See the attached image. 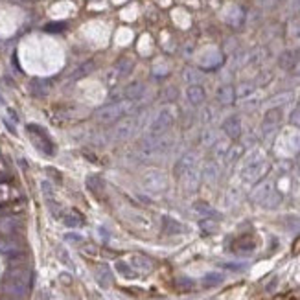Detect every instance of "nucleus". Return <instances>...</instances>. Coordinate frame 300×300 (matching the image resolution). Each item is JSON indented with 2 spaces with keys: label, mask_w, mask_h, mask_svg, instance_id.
Listing matches in <instances>:
<instances>
[{
  "label": "nucleus",
  "mask_w": 300,
  "mask_h": 300,
  "mask_svg": "<svg viewBox=\"0 0 300 300\" xmlns=\"http://www.w3.org/2000/svg\"><path fill=\"white\" fill-rule=\"evenodd\" d=\"M32 283V275L26 267H13L9 269L6 280H4V289L8 295L15 297V299H22Z\"/></svg>",
  "instance_id": "obj_1"
},
{
  "label": "nucleus",
  "mask_w": 300,
  "mask_h": 300,
  "mask_svg": "<svg viewBox=\"0 0 300 300\" xmlns=\"http://www.w3.org/2000/svg\"><path fill=\"white\" fill-rule=\"evenodd\" d=\"M267 169H269V164H267V160L263 159V153H262V151H254L249 159H247V162L243 164L240 175H242L243 183L254 184L265 175Z\"/></svg>",
  "instance_id": "obj_2"
},
{
  "label": "nucleus",
  "mask_w": 300,
  "mask_h": 300,
  "mask_svg": "<svg viewBox=\"0 0 300 300\" xmlns=\"http://www.w3.org/2000/svg\"><path fill=\"white\" fill-rule=\"evenodd\" d=\"M252 201L256 205L265 206V208H276L282 203V195H280V192H276L275 184L271 183V181H265V183H262L260 186L254 188Z\"/></svg>",
  "instance_id": "obj_3"
},
{
  "label": "nucleus",
  "mask_w": 300,
  "mask_h": 300,
  "mask_svg": "<svg viewBox=\"0 0 300 300\" xmlns=\"http://www.w3.org/2000/svg\"><path fill=\"white\" fill-rule=\"evenodd\" d=\"M175 122V114H173V109L171 107H162L157 112V116L151 120L150 127H148V138H159L164 136L168 129L173 125Z\"/></svg>",
  "instance_id": "obj_4"
},
{
  "label": "nucleus",
  "mask_w": 300,
  "mask_h": 300,
  "mask_svg": "<svg viewBox=\"0 0 300 300\" xmlns=\"http://www.w3.org/2000/svg\"><path fill=\"white\" fill-rule=\"evenodd\" d=\"M133 109V101L124 100V101H118V103H112V105H107V107L100 109L96 112V118L98 122L101 124H112V122H118Z\"/></svg>",
  "instance_id": "obj_5"
},
{
  "label": "nucleus",
  "mask_w": 300,
  "mask_h": 300,
  "mask_svg": "<svg viewBox=\"0 0 300 300\" xmlns=\"http://www.w3.org/2000/svg\"><path fill=\"white\" fill-rule=\"evenodd\" d=\"M142 186L150 193H162L168 188V177L160 169H148L142 175Z\"/></svg>",
  "instance_id": "obj_6"
},
{
  "label": "nucleus",
  "mask_w": 300,
  "mask_h": 300,
  "mask_svg": "<svg viewBox=\"0 0 300 300\" xmlns=\"http://www.w3.org/2000/svg\"><path fill=\"white\" fill-rule=\"evenodd\" d=\"M26 131H28V134L32 136V140H34V146L39 151H41V153L48 155V157H50V155H54V151H56V148H54V142H52V138L48 136V133L42 129L41 125L30 124L28 127H26Z\"/></svg>",
  "instance_id": "obj_7"
},
{
  "label": "nucleus",
  "mask_w": 300,
  "mask_h": 300,
  "mask_svg": "<svg viewBox=\"0 0 300 300\" xmlns=\"http://www.w3.org/2000/svg\"><path fill=\"white\" fill-rule=\"evenodd\" d=\"M136 131V120L134 118H122L116 124L112 131V140L114 142H125L129 140Z\"/></svg>",
  "instance_id": "obj_8"
},
{
  "label": "nucleus",
  "mask_w": 300,
  "mask_h": 300,
  "mask_svg": "<svg viewBox=\"0 0 300 300\" xmlns=\"http://www.w3.org/2000/svg\"><path fill=\"white\" fill-rule=\"evenodd\" d=\"M282 118H283L282 107L269 109L265 114H263V122H262V133H263V136H269V134L275 133V129L282 122Z\"/></svg>",
  "instance_id": "obj_9"
},
{
  "label": "nucleus",
  "mask_w": 300,
  "mask_h": 300,
  "mask_svg": "<svg viewBox=\"0 0 300 300\" xmlns=\"http://www.w3.org/2000/svg\"><path fill=\"white\" fill-rule=\"evenodd\" d=\"M179 179H181V184H183L184 192L193 193V192H197V188H199L201 171L197 169V166H195V168H192V169H188V171H184Z\"/></svg>",
  "instance_id": "obj_10"
},
{
  "label": "nucleus",
  "mask_w": 300,
  "mask_h": 300,
  "mask_svg": "<svg viewBox=\"0 0 300 300\" xmlns=\"http://www.w3.org/2000/svg\"><path fill=\"white\" fill-rule=\"evenodd\" d=\"M129 265L133 267L136 273L148 275V273L153 271V260L148 258V256H144V254H133L131 260H129Z\"/></svg>",
  "instance_id": "obj_11"
},
{
  "label": "nucleus",
  "mask_w": 300,
  "mask_h": 300,
  "mask_svg": "<svg viewBox=\"0 0 300 300\" xmlns=\"http://www.w3.org/2000/svg\"><path fill=\"white\" fill-rule=\"evenodd\" d=\"M221 129H223V133H225L228 138L236 140V138L242 136V120H240V116H228L225 122H223Z\"/></svg>",
  "instance_id": "obj_12"
},
{
  "label": "nucleus",
  "mask_w": 300,
  "mask_h": 300,
  "mask_svg": "<svg viewBox=\"0 0 300 300\" xmlns=\"http://www.w3.org/2000/svg\"><path fill=\"white\" fill-rule=\"evenodd\" d=\"M186 100L190 101V105L193 107H201L205 100H206V92L201 85H188L186 89Z\"/></svg>",
  "instance_id": "obj_13"
},
{
  "label": "nucleus",
  "mask_w": 300,
  "mask_h": 300,
  "mask_svg": "<svg viewBox=\"0 0 300 300\" xmlns=\"http://www.w3.org/2000/svg\"><path fill=\"white\" fill-rule=\"evenodd\" d=\"M197 166V157H195V153L192 151H188V153H184L181 159L177 160L175 164V175L181 177L184 171H188V169H192V168Z\"/></svg>",
  "instance_id": "obj_14"
},
{
  "label": "nucleus",
  "mask_w": 300,
  "mask_h": 300,
  "mask_svg": "<svg viewBox=\"0 0 300 300\" xmlns=\"http://www.w3.org/2000/svg\"><path fill=\"white\" fill-rule=\"evenodd\" d=\"M256 249V242L250 238V236H243V238H238L232 245V250L238 252V254H250L252 250Z\"/></svg>",
  "instance_id": "obj_15"
},
{
  "label": "nucleus",
  "mask_w": 300,
  "mask_h": 300,
  "mask_svg": "<svg viewBox=\"0 0 300 300\" xmlns=\"http://www.w3.org/2000/svg\"><path fill=\"white\" fill-rule=\"evenodd\" d=\"M146 94V85L140 83V81H134V83H129L124 89V96L125 100L129 101H138Z\"/></svg>",
  "instance_id": "obj_16"
},
{
  "label": "nucleus",
  "mask_w": 300,
  "mask_h": 300,
  "mask_svg": "<svg viewBox=\"0 0 300 300\" xmlns=\"http://www.w3.org/2000/svg\"><path fill=\"white\" fill-rule=\"evenodd\" d=\"M216 98L221 105H230L236 100V89L232 85H221L216 92Z\"/></svg>",
  "instance_id": "obj_17"
},
{
  "label": "nucleus",
  "mask_w": 300,
  "mask_h": 300,
  "mask_svg": "<svg viewBox=\"0 0 300 300\" xmlns=\"http://www.w3.org/2000/svg\"><path fill=\"white\" fill-rule=\"evenodd\" d=\"M96 280H98V283H100L101 287H105V289L112 283V273H111L109 265H100L96 269Z\"/></svg>",
  "instance_id": "obj_18"
},
{
  "label": "nucleus",
  "mask_w": 300,
  "mask_h": 300,
  "mask_svg": "<svg viewBox=\"0 0 300 300\" xmlns=\"http://www.w3.org/2000/svg\"><path fill=\"white\" fill-rule=\"evenodd\" d=\"M162 230L166 234H181V232H184L186 228H184V225H181L177 219H171V217H164L162 219Z\"/></svg>",
  "instance_id": "obj_19"
},
{
  "label": "nucleus",
  "mask_w": 300,
  "mask_h": 300,
  "mask_svg": "<svg viewBox=\"0 0 300 300\" xmlns=\"http://www.w3.org/2000/svg\"><path fill=\"white\" fill-rule=\"evenodd\" d=\"M63 223L67 226H70V228H75V226L83 225V216L79 214V212H75V210H70V212H67V214H63Z\"/></svg>",
  "instance_id": "obj_20"
},
{
  "label": "nucleus",
  "mask_w": 300,
  "mask_h": 300,
  "mask_svg": "<svg viewBox=\"0 0 300 300\" xmlns=\"http://www.w3.org/2000/svg\"><path fill=\"white\" fill-rule=\"evenodd\" d=\"M278 65L280 68L283 70H293L295 65H297V56H295V52H283L280 59H278Z\"/></svg>",
  "instance_id": "obj_21"
},
{
  "label": "nucleus",
  "mask_w": 300,
  "mask_h": 300,
  "mask_svg": "<svg viewBox=\"0 0 300 300\" xmlns=\"http://www.w3.org/2000/svg\"><path fill=\"white\" fill-rule=\"evenodd\" d=\"M183 79L188 85H199L203 81V74H201L197 68H184Z\"/></svg>",
  "instance_id": "obj_22"
},
{
  "label": "nucleus",
  "mask_w": 300,
  "mask_h": 300,
  "mask_svg": "<svg viewBox=\"0 0 300 300\" xmlns=\"http://www.w3.org/2000/svg\"><path fill=\"white\" fill-rule=\"evenodd\" d=\"M201 175L205 177L206 181H210V183H214L219 177V166H217L216 162H206L205 168H203V171H201Z\"/></svg>",
  "instance_id": "obj_23"
},
{
  "label": "nucleus",
  "mask_w": 300,
  "mask_h": 300,
  "mask_svg": "<svg viewBox=\"0 0 300 300\" xmlns=\"http://www.w3.org/2000/svg\"><path fill=\"white\" fill-rule=\"evenodd\" d=\"M243 153H245V148H243L242 144H234V146H230L228 151H226L225 160L228 162V164H232V162H236L238 159H242Z\"/></svg>",
  "instance_id": "obj_24"
},
{
  "label": "nucleus",
  "mask_w": 300,
  "mask_h": 300,
  "mask_svg": "<svg viewBox=\"0 0 300 300\" xmlns=\"http://www.w3.org/2000/svg\"><path fill=\"white\" fill-rule=\"evenodd\" d=\"M193 212L197 214V216H203V217H216L217 212L210 205H206V203H203V201H199V203H195L193 205Z\"/></svg>",
  "instance_id": "obj_25"
},
{
  "label": "nucleus",
  "mask_w": 300,
  "mask_h": 300,
  "mask_svg": "<svg viewBox=\"0 0 300 300\" xmlns=\"http://www.w3.org/2000/svg\"><path fill=\"white\" fill-rule=\"evenodd\" d=\"M199 226L203 232L206 234H214L217 232V228H219V223L216 221V217H203L199 221Z\"/></svg>",
  "instance_id": "obj_26"
},
{
  "label": "nucleus",
  "mask_w": 300,
  "mask_h": 300,
  "mask_svg": "<svg viewBox=\"0 0 300 300\" xmlns=\"http://www.w3.org/2000/svg\"><path fill=\"white\" fill-rule=\"evenodd\" d=\"M201 142H203V146H214V144H217V134L216 131L212 129V127H206L203 133H201Z\"/></svg>",
  "instance_id": "obj_27"
},
{
  "label": "nucleus",
  "mask_w": 300,
  "mask_h": 300,
  "mask_svg": "<svg viewBox=\"0 0 300 300\" xmlns=\"http://www.w3.org/2000/svg\"><path fill=\"white\" fill-rule=\"evenodd\" d=\"M223 282V275L219 273H208V275L203 276V285L205 287H214V285H219Z\"/></svg>",
  "instance_id": "obj_28"
},
{
  "label": "nucleus",
  "mask_w": 300,
  "mask_h": 300,
  "mask_svg": "<svg viewBox=\"0 0 300 300\" xmlns=\"http://www.w3.org/2000/svg\"><path fill=\"white\" fill-rule=\"evenodd\" d=\"M116 271L125 278H136V271L131 265H127L125 262H116Z\"/></svg>",
  "instance_id": "obj_29"
},
{
  "label": "nucleus",
  "mask_w": 300,
  "mask_h": 300,
  "mask_svg": "<svg viewBox=\"0 0 300 300\" xmlns=\"http://www.w3.org/2000/svg\"><path fill=\"white\" fill-rule=\"evenodd\" d=\"M32 94L37 96V98H42V96H46V94H48V87L44 85V81L35 79L34 83H32Z\"/></svg>",
  "instance_id": "obj_30"
},
{
  "label": "nucleus",
  "mask_w": 300,
  "mask_h": 300,
  "mask_svg": "<svg viewBox=\"0 0 300 300\" xmlns=\"http://www.w3.org/2000/svg\"><path fill=\"white\" fill-rule=\"evenodd\" d=\"M250 94H254V85H250V83H247V85L243 83L236 89V98L245 100V98H250Z\"/></svg>",
  "instance_id": "obj_31"
},
{
  "label": "nucleus",
  "mask_w": 300,
  "mask_h": 300,
  "mask_svg": "<svg viewBox=\"0 0 300 300\" xmlns=\"http://www.w3.org/2000/svg\"><path fill=\"white\" fill-rule=\"evenodd\" d=\"M131 67H133V65H131V61H120V63H118V72H120V74L122 75H125V74H129V72H131Z\"/></svg>",
  "instance_id": "obj_32"
},
{
  "label": "nucleus",
  "mask_w": 300,
  "mask_h": 300,
  "mask_svg": "<svg viewBox=\"0 0 300 300\" xmlns=\"http://www.w3.org/2000/svg\"><path fill=\"white\" fill-rule=\"evenodd\" d=\"M0 228H2V232L11 234L13 230H15V221H13V219H6V221H2Z\"/></svg>",
  "instance_id": "obj_33"
},
{
  "label": "nucleus",
  "mask_w": 300,
  "mask_h": 300,
  "mask_svg": "<svg viewBox=\"0 0 300 300\" xmlns=\"http://www.w3.org/2000/svg\"><path fill=\"white\" fill-rule=\"evenodd\" d=\"M177 287H179V289H192L193 287V280H190V278H179V280H177Z\"/></svg>",
  "instance_id": "obj_34"
},
{
  "label": "nucleus",
  "mask_w": 300,
  "mask_h": 300,
  "mask_svg": "<svg viewBox=\"0 0 300 300\" xmlns=\"http://www.w3.org/2000/svg\"><path fill=\"white\" fill-rule=\"evenodd\" d=\"M89 72H92V63L91 61H89V63H85V65H81L75 75H77V77H81V75H87Z\"/></svg>",
  "instance_id": "obj_35"
},
{
  "label": "nucleus",
  "mask_w": 300,
  "mask_h": 300,
  "mask_svg": "<svg viewBox=\"0 0 300 300\" xmlns=\"http://www.w3.org/2000/svg\"><path fill=\"white\" fill-rule=\"evenodd\" d=\"M291 37L293 39H300V20L291 24Z\"/></svg>",
  "instance_id": "obj_36"
},
{
  "label": "nucleus",
  "mask_w": 300,
  "mask_h": 300,
  "mask_svg": "<svg viewBox=\"0 0 300 300\" xmlns=\"http://www.w3.org/2000/svg\"><path fill=\"white\" fill-rule=\"evenodd\" d=\"M291 122L295 125H299L300 127V107H297L295 111H293V114H291Z\"/></svg>",
  "instance_id": "obj_37"
},
{
  "label": "nucleus",
  "mask_w": 300,
  "mask_h": 300,
  "mask_svg": "<svg viewBox=\"0 0 300 300\" xmlns=\"http://www.w3.org/2000/svg\"><path fill=\"white\" fill-rule=\"evenodd\" d=\"M4 125H6V129H8L11 134H17V129H15V124H11L8 118H4Z\"/></svg>",
  "instance_id": "obj_38"
},
{
  "label": "nucleus",
  "mask_w": 300,
  "mask_h": 300,
  "mask_svg": "<svg viewBox=\"0 0 300 300\" xmlns=\"http://www.w3.org/2000/svg\"><path fill=\"white\" fill-rule=\"evenodd\" d=\"M81 240H83V238H81V236H77V234H67V242H81Z\"/></svg>",
  "instance_id": "obj_39"
},
{
  "label": "nucleus",
  "mask_w": 300,
  "mask_h": 300,
  "mask_svg": "<svg viewBox=\"0 0 300 300\" xmlns=\"http://www.w3.org/2000/svg\"><path fill=\"white\" fill-rule=\"evenodd\" d=\"M212 116H214V114H212V109H206V111H205V116H203V118H205V122H206V124H208V122H210V120H212Z\"/></svg>",
  "instance_id": "obj_40"
},
{
  "label": "nucleus",
  "mask_w": 300,
  "mask_h": 300,
  "mask_svg": "<svg viewBox=\"0 0 300 300\" xmlns=\"http://www.w3.org/2000/svg\"><path fill=\"white\" fill-rule=\"evenodd\" d=\"M8 114L13 118V122H19V116L15 114V111H13V109H8Z\"/></svg>",
  "instance_id": "obj_41"
},
{
  "label": "nucleus",
  "mask_w": 300,
  "mask_h": 300,
  "mask_svg": "<svg viewBox=\"0 0 300 300\" xmlns=\"http://www.w3.org/2000/svg\"><path fill=\"white\" fill-rule=\"evenodd\" d=\"M0 105H6V100H4V96L0 94Z\"/></svg>",
  "instance_id": "obj_42"
}]
</instances>
